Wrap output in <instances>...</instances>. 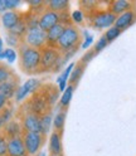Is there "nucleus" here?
<instances>
[{"label": "nucleus", "mask_w": 136, "mask_h": 156, "mask_svg": "<svg viewBox=\"0 0 136 156\" xmlns=\"http://www.w3.org/2000/svg\"><path fill=\"white\" fill-rule=\"evenodd\" d=\"M27 34L24 35V44L28 47L42 49L47 45V32L39 27V18H28L27 19Z\"/></svg>", "instance_id": "nucleus-1"}, {"label": "nucleus", "mask_w": 136, "mask_h": 156, "mask_svg": "<svg viewBox=\"0 0 136 156\" xmlns=\"http://www.w3.org/2000/svg\"><path fill=\"white\" fill-rule=\"evenodd\" d=\"M19 59L20 68L25 73H35L41 69L42 64V51L35 48L20 44L19 47Z\"/></svg>", "instance_id": "nucleus-2"}, {"label": "nucleus", "mask_w": 136, "mask_h": 156, "mask_svg": "<svg viewBox=\"0 0 136 156\" xmlns=\"http://www.w3.org/2000/svg\"><path fill=\"white\" fill-rule=\"evenodd\" d=\"M80 38L81 35H80V32L77 30V28L72 25H66L59 41L57 43V48L63 52L74 49V48H77V44L80 42Z\"/></svg>", "instance_id": "nucleus-3"}, {"label": "nucleus", "mask_w": 136, "mask_h": 156, "mask_svg": "<svg viewBox=\"0 0 136 156\" xmlns=\"http://www.w3.org/2000/svg\"><path fill=\"white\" fill-rule=\"evenodd\" d=\"M61 64H63L62 57L57 48L45 47L42 51L41 69H57V68L61 67Z\"/></svg>", "instance_id": "nucleus-4"}, {"label": "nucleus", "mask_w": 136, "mask_h": 156, "mask_svg": "<svg viewBox=\"0 0 136 156\" xmlns=\"http://www.w3.org/2000/svg\"><path fill=\"white\" fill-rule=\"evenodd\" d=\"M24 145L29 156H34L39 152L44 142V136L39 132H24L23 135Z\"/></svg>", "instance_id": "nucleus-5"}, {"label": "nucleus", "mask_w": 136, "mask_h": 156, "mask_svg": "<svg viewBox=\"0 0 136 156\" xmlns=\"http://www.w3.org/2000/svg\"><path fill=\"white\" fill-rule=\"evenodd\" d=\"M116 16L111 12H101L93 15L92 18V25L97 29H105V28H111L115 25Z\"/></svg>", "instance_id": "nucleus-6"}, {"label": "nucleus", "mask_w": 136, "mask_h": 156, "mask_svg": "<svg viewBox=\"0 0 136 156\" xmlns=\"http://www.w3.org/2000/svg\"><path fill=\"white\" fill-rule=\"evenodd\" d=\"M23 130L25 132H39L42 133V123H41V116L38 113L30 112L27 113L23 117Z\"/></svg>", "instance_id": "nucleus-7"}, {"label": "nucleus", "mask_w": 136, "mask_h": 156, "mask_svg": "<svg viewBox=\"0 0 136 156\" xmlns=\"http://www.w3.org/2000/svg\"><path fill=\"white\" fill-rule=\"evenodd\" d=\"M58 23H61V14L52 12V10H49V9L45 10L39 16V27L43 29L44 32H48L49 29H52Z\"/></svg>", "instance_id": "nucleus-8"}, {"label": "nucleus", "mask_w": 136, "mask_h": 156, "mask_svg": "<svg viewBox=\"0 0 136 156\" xmlns=\"http://www.w3.org/2000/svg\"><path fill=\"white\" fill-rule=\"evenodd\" d=\"M8 156H28L23 136L8 139Z\"/></svg>", "instance_id": "nucleus-9"}, {"label": "nucleus", "mask_w": 136, "mask_h": 156, "mask_svg": "<svg viewBox=\"0 0 136 156\" xmlns=\"http://www.w3.org/2000/svg\"><path fill=\"white\" fill-rule=\"evenodd\" d=\"M39 86H41V81L39 80H35V78H30V80H28L27 82H24L18 88V91L15 93V100L16 101L24 100L28 94H30L32 92H34Z\"/></svg>", "instance_id": "nucleus-10"}, {"label": "nucleus", "mask_w": 136, "mask_h": 156, "mask_svg": "<svg viewBox=\"0 0 136 156\" xmlns=\"http://www.w3.org/2000/svg\"><path fill=\"white\" fill-rule=\"evenodd\" d=\"M18 78L13 76L10 80H8L3 83H0V93L4 97H6L8 100H10L12 97H15V93L18 91Z\"/></svg>", "instance_id": "nucleus-11"}, {"label": "nucleus", "mask_w": 136, "mask_h": 156, "mask_svg": "<svg viewBox=\"0 0 136 156\" xmlns=\"http://www.w3.org/2000/svg\"><path fill=\"white\" fill-rule=\"evenodd\" d=\"M66 25L63 23H58L57 25H54L52 29L47 32V45L51 47V48H55L57 43L59 41V38L64 30Z\"/></svg>", "instance_id": "nucleus-12"}, {"label": "nucleus", "mask_w": 136, "mask_h": 156, "mask_svg": "<svg viewBox=\"0 0 136 156\" xmlns=\"http://www.w3.org/2000/svg\"><path fill=\"white\" fill-rule=\"evenodd\" d=\"M2 130H3V135L6 139H13V137H19V136H22L23 126H20V123L15 120H10Z\"/></svg>", "instance_id": "nucleus-13"}, {"label": "nucleus", "mask_w": 136, "mask_h": 156, "mask_svg": "<svg viewBox=\"0 0 136 156\" xmlns=\"http://www.w3.org/2000/svg\"><path fill=\"white\" fill-rule=\"evenodd\" d=\"M20 14L14 12V10H8L5 12L3 15H2V22H3V25L5 29L8 30H12V29L19 23L20 20Z\"/></svg>", "instance_id": "nucleus-14"}, {"label": "nucleus", "mask_w": 136, "mask_h": 156, "mask_svg": "<svg viewBox=\"0 0 136 156\" xmlns=\"http://www.w3.org/2000/svg\"><path fill=\"white\" fill-rule=\"evenodd\" d=\"M135 20V13L132 10H129L126 12L121 15H119L117 18H116V22H115V27L121 29V30H123V29L129 28Z\"/></svg>", "instance_id": "nucleus-15"}, {"label": "nucleus", "mask_w": 136, "mask_h": 156, "mask_svg": "<svg viewBox=\"0 0 136 156\" xmlns=\"http://www.w3.org/2000/svg\"><path fill=\"white\" fill-rule=\"evenodd\" d=\"M129 10H131V3L127 2V0H116V2H112L110 5V12L116 16H119Z\"/></svg>", "instance_id": "nucleus-16"}, {"label": "nucleus", "mask_w": 136, "mask_h": 156, "mask_svg": "<svg viewBox=\"0 0 136 156\" xmlns=\"http://www.w3.org/2000/svg\"><path fill=\"white\" fill-rule=\"evenodd\" d=\"M49 150L53 156H59L62 152V139L59 132H53L49 139Z\"/></svg>", "instance_id": "nucleus-17"}, {"label": "nucleus", "mask_w": 136, "mask_h": 156, "mask_svg": "<svg viewBox=\"0 0 136 156\" xmlns=\"http://www.w3.org/2000/svg\"><path fill=\"white\" fill-rule=\"evenodd\" d=\"M74 63H71L70 66H68L66 69L63 71V73L57 78V82H58V88H59V91L64 92L66 88H67V83H68V80H70V77H71V73L73 71V68H74Z\"/></svg>", "instance_id": "nucleus-18"}, {"label": "nucleus", "mask_w": 136, "mask_h": 156, "mask_svg": "<svg viewBox=\"0 0 136 156\" xmlns=\"http://www.w3.org/2000/svg\"><path fill=\"white\" fill-rule=\"evenodd\" d=\"M47 6L49 10L61 14L66 13V10L70 8V3H68V0H51L47 3Z\"/></svg>", "instance_id": "nucleus-19"}, {"label": "nucleus", "mask_w": 136, "mask_h": 156, "mask_svg": "<svg viewBox=\"0 0 136 156\" xmlns=\"http://www.w3.org/2000/svg\"><path fill=\"white\" fill-rule=\"evenodd\" d=\"M9 32L15 34L19 38H24V35L27 34V22L24 20V19H20L19 23L12 29V30H9Z\"/></svg>", "instance_id": "nucleus-20"}, {"label": "nucleus", "mask_w": 136, "mask_h": 156, "mask_svg": "<svg viewBox=\"0 0 136 156\" xmlns=\"http://www.w3.org/2000/svg\"><path fill=\"white\" fill-rule=\"evenodd\" d=\"M73 91H74V87L72 84L67 86L66 91L63 92V94L61 97V106L62 107H67L68 105H70V102L72 100V96H73Z\"/></svg>", "instance_id": "nucleus-21"}, {"label": "nucleus", "mask_w": 136, "mask_h": 156, "mask_svg": "<svg viewBox=\"0 0 136 156\" xmlns=\"http://www.w3.org/2000/svg\"><path fill=\"white\" fill-rule=\"evenodd\" d=\"M83 69H84V67L82 64H78V66H76L73 68V71L71 73V77H70V83L73 86L74 83H77V81L81 78L82 73H83Z\"/></svg>", "instance_id": "nucleus-22"}, {"label": "nucleus", "mask_w": 136, "mask_h": 156, "mask_svg": "<svg viewBox=\"0 0 136 156\" xmlns=\"http://www.w3.org/2000/svg\"><path fill=\"white\" fill-rule=\"evenodd\" d=\"M52 122V116L51 113H44L43 116H41V123H42V135H47L49 131V126Z\"/></svg>", "instance_id": "nucleus-23"}, {"label": "nucleus", "mask_w": 136, "mask_h": 156, "mask_svg": "<svg viewBox=\"0 0 136 156\" xmlns=\"http://www.w3.org/2000/svg\"><path fill=\"white\" fill-rule=\"evenodd\" d=\"M12 108H5L0 112V130H2L4 126L12 120Z\"/></svg>", "instance_id": "nucleus-24"}, {"label": "nucleus", "mask_w": 136, "mask_h": 156, "mask_svg": "<svg viewBox=\"0 0 136 156\" xmlns=\"http://www.w3.org/2000/svg\"><path fill=\"white\" fill-rule=\"evenodd\" d=\"M54 129L58 130V131H61L63 129V126H64V122H66V111H61V112H58L57 116L54 117Z\"/></svg>", "instance_id": "nucleus-25"}, {"label": "nucleus", "mask_w": 136, "mask_h": 156, "mask_svg": "<svg viewBox=\"0 0 136 156\" xmlns=\"http://www.w3.org/2000/svg\"><path fill=\"white\" fill-rule=\"evenodd\" d=\"M13 76H14L13 72L9 69V68L5 64L0 63V83H3L5 81H8V80H10Z\"/></svg>", "instance_id": "nucleus-26"}, {"label": "nucleus", "mask_w": 136, "mask_h": 156, "mask_svg": "<svg viewBox=\"0 0 136 156\" xmlns=\"http://www.w3.org/2000/svg\"><path fill=\"white\" fill-rule=\"evenodd\" d=\"M121 32H122L121 29L116 28V27L113 25V27H111V28H109V29H107V32H106V34H105V38L107 39V42L110 43V42L115 41V39L121 34Z\"/></svg>", "instance_id": "nucleus-27"}, {"label": "nucleus", "mask_w": 136, "mask_h": 156, "mask_svg": "<svg viewBox=\"0 0 136 156\" xmlns=\"http://www.w3.org/2000/svg\"><path fill=\"white\" fill-rule=\"evenodd\" d=\"M3 58H5L9 63H14L15 59H16V52L13 49V48H6V49H4L3 54H2V59Z\"/></svg>", "instance_id": "nucleus-28"}, {"label": "nucleus", "mask_w": 136, "mask_h": 156, "mask_svg": "<svg viewBox=\"0 0 136 156\" xmlns=\"http://www.w3.org/2000/svg\"><path fill=\"white\" fill-rule=\"evenodd\" d=\"M20 39L22 38L16 37L15 34H13L10 32H8V34H6V43L10 47H20Z\"/></svg>", "instance_id": "nucleus-29"}, {"label": "nucleus", "mask_w": 136, "mask_h": 156, "mask_svg": "<svg viewBox=\"0 0 136 156\" xmlns=\"http://www.w3.org/2000/svg\"><path fill=\"white\" fill-rule=\"evenodd\" d=\"M0 156H8V139L0 133Z\"/></svg>", "instance_id": "nucleus-30"}, {"label": "nucleus", "mask_w": 136, "mask_h": 156, "mask_svg": "<svg viewBox=\"0 0 136 156\" xmlns=\"http://www.w3.org/2000/svg\"><path fill=\"white\" fill-rule=\"evenodd\" d=\"M109 44V42H107V39H106L105 38V35L103 37H101L100 39H98V42H97L96 43V45H95V52L96 53H98V52H101L102 49H105V48H106V45H107Z\"/></svg>", "instance_id": "nucleus-31"}, {"label": "nucleus", "mask_w": 136, "mask_h": 156, "mask_svg": "<svg viewBox=\"0 0 136 156\" xmlns=\"http://www.w3.org/2000/svg\"><path fill=\"white\" fill-rule=\"evenodd\" d=\"M19 5H20V2H19V0H5L6 10H14V9L18 8Z\"/></svg>", "instance_id": "nucleus-32"}, {"label": "nucleus", "mask_w": 136, "mask_h": 156, "mask_svg": "<svg viewBox=\"0 0 136 156\" xmlns=\"http://www.w3.org/2000/svg\"><path fill=\"white\" fill-rule=\"evenodd\" d=\"M72 19L76 23H82L83 22V13L82 10H74L72 13Z\"/></svg>", "instance_id": "nucleus-33"}, {"label": "nucleus", "mask_w": 136, "mask_h": 156, "mask_svg": "<svg viewBox=\"0 0 136 156\" xmlns=\"http://www.w3.org/2000/svg\"><path fill=\"white\" fill-rule=\"evenodd\" d=\"M95 54H96V52L95 51H88V52H87L83 57H82V59H81V62L83 63V64H86V63H88L91 59H92V58L95 57Z\"/></svg>", "instance_id": "nucleus-34"}, {"label": "nucleus", "mask_w": 136, "mask_h": 156, "mask_svg": "<svg viewBox=\"0 0 136 156\" xmlns=\"http://www.w3.org/2000/svg\"><path fill=\"white\" fill-rule=\"evenodd\" d=\"M8 98H6V97H4L2 93H0V112H2L4 108H5V107H6V105H8Z\"/></svg>", "instance_id": "nucleus-35"}, {"label": "nucleus", "mask_w": 136, "mask_h": 156, "mask_svg": "<svg viewBox=\"0 0 136 156\" xmlns=\"http://www.w3.org/2000/svg\"><path fill=\"white\" fill-rule=\"evenodd\" d=\"M92 42H93V37L92 35H88V37H86V39H84V43L82 44V48L83 49H87L91 44H92Z\"/></svg>", "instance_id": "nucleus-36"}, {"label": "nucleus", "mask_w": 136, "mask_h": 156, "mask_svg": "<svg viewBox=\"0 0 136 156\" xmlns=\"http://www.w3.org/2000/svg\"><path fill=\"white\" fill-rule=\"evenodd\" d=\"M29 5L32 8H41L43 5V2H41V0H30V2H29Z\"/></svg>", "instance_id": "nucleus-37"}, {"label": "nucleus", "mask_w": 136, "mask_h": 156, "mask_svg": "<svg viewBox=\"0 0 136 156\" xmlns=\"http://www.w3.org/2000/svg\"><path fill=\"white\" fill-rule=\"evenodd\" d=\"M5 12H8L6 10V6H5V0H0V13H5Z\"/></svg>", "instance_id": "nucleus-38"}, {"label": "nucleus", "mask_w": 136, "mask_h": 156, "mask_svg": "<svg viewBox=\"0 0 136 156\" xmlns=\"http://www.w3.org/2000/svg\"><path fill=\"white\" fill-rule=\"evenodd\" d=\"M4 49H3V39L0 38V59H2V54H3Z\"/></svg>", "instance_id": "nucleus-39"}, {"label": "nucleus", "mask_w": 136, "mask_h": 156, "mask_svg": "<svg viewBox=\"0 0 136 156\" xmlns=\"http://www.w3.org/2000/svg\"><path fill=\"white\" fill-rule=\"evenodd\" d=\"M38 156H47V155H45V152H44V151H41Z\"/></svg>", "instance_id": "nucleus-40"}]
</instances>
